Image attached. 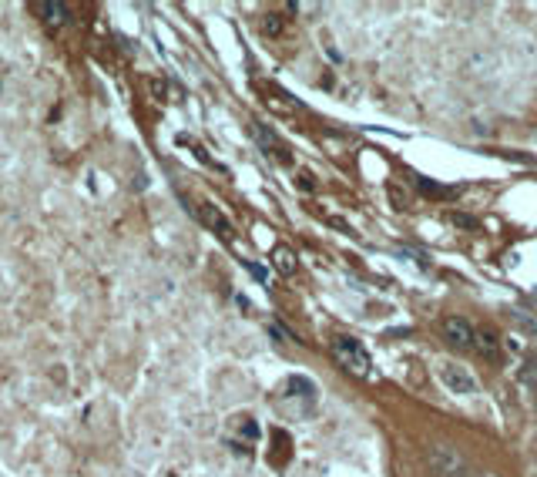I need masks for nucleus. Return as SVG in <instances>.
<instances>
[{"instance_id": "nucleus-11", "label": "nucleus", "mask_w": 537, "mask_h": 477, "mask_svg": "<svg viewBox=\"0 0 537 477\" xmlns=\"http://www.w3.org/2000/svg\"><path fill=\"white\" fill-rule=\"evenodd\" d=\"M420 185V192H427V195H437V199H446V195H453V188H444V185H433L427 178H416Z\"/></svg>"}, {"instance_id": "nucleus-13", "label": "nucleus", "mask_w": 537, "mask_h": 477, "mask_svg": "<svg viewBox=\"0 0 537 477\" xmlns=\"http://www.w3.org/2000/svg\"><path fill=\"white\" fill-rule=\"evenodd\" d=\"M262 27H265V34H279V31H282V20H279V14H269Z\"/></svg>"}, {"instance_id": "nucleus-15", "label": "nucleus", "mask_w": 537, "mask_h": 477, "mask_svg": "<svg viewBox=\"0 0 537 477\" xmlns=\"http://www.w3.org/2000/svg\"><path fill=\"white\" fill-rule=\"evenodd\" d=\"M269 333H272V336H279V339H282V343H289V333H286V329H282V326H272V329H269Z\"/></svg>"}, {"instance_id": "nucleus-1", "label": "nucleus", "mask_w": 537, "mask_h": 477, "mask_svg": "<svg viewBox=\"0 0 537 477\" xmlns=\"http://www.w3.org/2000/svg\"><path fill=\"white\" fill-rule=\"evenodd\" d=\"M316 397H319V386L312 384L309 377H286L282 384L276 386V403L289 414H309L316 407Z\"/></svg>"}, {"instance_id": "nucleus-14", "label": "nucleus", "mask_w": 537, "mask_h": 477, "mask_svg": "<svg viewBox=\"0 0 537 477\" xmlns=\"http://www.w3.org/2000/svg\"><path fill=\"white\" fill-rule=\"evenodd\" d=\"M296 185H299V192H312V175H306V171H299V178H296Z\"/></svg>"}, {"instance_id": "nucleus-2", "label": "nucleus", "mask_w": 537, "mask_h": 477, "mask_svg": "<svg viewBox=\"0 0 537 477\" xmlns=\"http://www.w3.org/2000/svg\"><path fill=\"white\" fill-rule=\"evenodd\" d=\"M333 356L346 373L353 377H369V353L366 346L353 336H333Z\"/></svg>"}, {"instance_id": "nucleus-6", "label": "nucleus", "mask_w": 537, "mask_h": 477, "mask_svg": "<svg viewBox=\"0 0 537 477\" xmlns=\"http://www.w3.org/2000/svg\"><path fill=\"white\" fill-rule=\"evenodd\" d=\"M269 259H272L279 276H296V273H299V256H296V249H289V246H272Z\"/></svg>"}, {"instance_id": "nucleus-9", "label": "nucleus", "mask_w": 537, "mask_h": 477, "mask_svg": "<svg viewBox=\"0 0 537 477\" xmlns=\"http://www.w3.org/2000/svg\"><path fill=\"white\" fill-rule=\"evenodd\" d=\"M201 222H205V226H212V229L218 232L222 239H232V226H229V218L222 216V212H215L212 205H201Z\"/></svg>"}, {"instance_id": "nucleus-5", "label": "nucleus", "mask_w": 537, "mask_h": 477, "mask_svg": "<svg viewBox=\"0 0 537 477\" xmlns=\"http://www.w3.org/2000/svg\"><path fill=\"white\" fill-rule=\"evenodd\" d=\"M248 131H252V138L259 141L262 148H265V155H272V158H279V162H289V152H286V145L265 128L262 122H252L248 124Z\"/></svg>"}, {"instance_id": "nucleus-8", "label": "nucleus", "mask_w": 537, "mask_h": 477, "mask_svg": "<svg viewBox=\"0 0 537 477\" xmlns=\"http://www.w3.org/2000/svg\"><path fill=\"white\" fill-rule=\"evenodd\" d=\"M474 350L484 356V360H500V343H497V336H493L491 329H477Z\"/></svg>"}, {"instance_id": "nucleus-7", "label": "nucleus", "mask_w": 537, "mask_h": 477, "mask_svg": "<svg viewBox=\"0 0 537 477\" xmlns=\"http://www.w3.org/2000/svg\"><path fill=\"white\" fill-rule=\"evenodd\" d=\"M430 461H433V467H437V474L440 477H453L457 471H463L460 457H457L450 447H437V450L430 454Z\"/></svg>"}, {"instance_id": "nucleus-3", "label": "nucleus", "mask_w": 537, "mask_h": 477, "mask_svg": "<svg viewBox=\"0 0 537 477\" xmlns=\"http://www.w3.org/2000/svg\"><path fill=\"white\" fill-rule=\"evenodd\" d=\"M437 377H440V384H444L450 393H457V397H470V393H477V377L467 367L453 363V360H444V363L437 367Z\"/></svg>"}, {"instance_id": "nucleus-10", "label": "nucleus", "mask_w": 537, "mask_h": 477, "mask_svg": "<svg viewBox=\"0 0 537 477\" xmlns=\"http://www.w3.org/2000/svg\"><path fill=\"white\" fill-rule=\"evenodd\" d=\"M521 380L531 386V390H537V356H531V360L521 367Z\"/></svg>"}, {"instance_id": "nucleus-12", "label": "nucleus", "mask_w": 537, "mask_h": 477, "mask_svg": "<svg viewBox=\"0 0 537 477\" xmlns=\"http://www.w3.org/2000/svg\"><path fill=\"white\" fill-rule=\"evenodd\" d=\"M450 222H453L457 229H477V218L474 216H460V212H453V216H450Z\"/></svg>"}, {"instance_id": "nucleus-4", "label": "nucleus", "mask_w": 537, "mask_h": 477, "mask_svg": "<svg viewBox=\"0 0 537 477\" xmlns=\"http://www.w3.org/2000/svg\"><path fill=\"white\" fill-rule=\"evenodd\" d=\"M440 329H444V339L450 346H457V350H474L477 329H474L470 320H463V316H446L444 323H440Z\"/></svg>"}]
</instances>
